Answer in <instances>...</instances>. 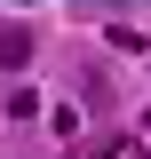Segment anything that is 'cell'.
Instances as JSON below:
<instances>
[{"instance_id": "cell-1", "label": "cell", "mask_w": 151, "mask_h": 159, "mask_svg": "<svg viewBox=\"0 0 151 159\" xmlns=\"http://www.w3.org/2000/svg\"><path fill=\"white\" fill-rule=\"evenodd\" d=\"M24 56H32V32H0V64H8V72H16Z\"/></svg>"}]
</instances>
